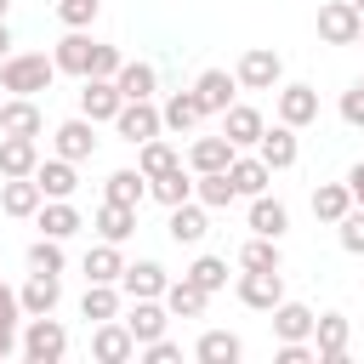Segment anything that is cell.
<instances>
[{
	"instance_id": "cell-16",
	"label": "cell",
	"mask_w": 364,
	"mask_h": 364,
	"mask_svg": "<svg viewBox=\"0 0 364 364\" xmlns=\"http://www.w3.org/2000/svg\"><path fill=\"white\" fill-rule=\"evenodd\" d=\"M279 119H284V125H296V131H301V125H313V119H318V91H313V85H301V80H296V85H279Z\"/></svg>"
},
{
	"instance_id": "cell-54",
	"label": "cell",
	"mask_w": 364,
	"mask_h": 364,
	"mask_svg": "<svg viewBox=\"0 0 364 364\" xmlns=\"http://www.w3.org/2000/svg\"><path fill=\"white\" fill-rule=\"evenodd\" d=\"M6 6H11V0H0V23H6Z\"/></svg>"
},
{
	"instance_id": "cell-55",
	"label": "cell",
	"mask_w": 364,
	"mask_h": 364,
	"mask_svg": "<svg viewBox=\"0 0 364 364\" xmlns=\"http://www.w3.org/2000/svg\"><path fill=\"white\" fill-rule=\"evenodd\" d=\"M353 6H358V11H364V0H353Z\"/></svg>"
},
{
	"instance_id": "cell-15",
	"label": "cell",
	"mask_w": 364,
	"mask_h": 364,
	"mask_svg": "<svg viewBox=\"0 0 364 364\" xmlns=\"http://www.w3.org/2000/svg\"><path fill=\"white\" fill-rule=\"evenodd\" d=\"M262 131H267V119H262V108H250V102H233V108L222 114V136H228L233 148H256Z\"/></svg>"
},
{
	"instance_id": "cell-7",
	"label": "cell",
	"mask_w": 364,
	"mask_h": 364,
	"mask_svg": "<svg viewBox=\"0 0 364 364\" xmlns=\"http://www.w3.org/2000/svg\"><path fill=\"white\" fill-rule=\"evenodd\" d=\"M114 131H119L125 142H148V136H159V131H165V119H159L154 97H136V102H125V108L114 114Z\"/></svg>"
},
{
	"instance_id": "cell-2",
	"label": "cell",
	"mask_w": 364,
	"mask_h": 364,
	"mask_svg": "<svg viewBox=\"0 0 364 364\" xmlns=\"http://www.w3.org/2000/svg\"><path fill=\"white\" fill-rule=\"evenodd\" d=\"M63 353H68V330H63L51 313L23 318V358H28V364H57Z\"/></svg>"
},
{
	"instance_id": "cell-11",
	"label": "cell",
	"mask_w": 364,
	"mask_h": 364,
	"mask_svg": "<svg viewBox=\"0 0 364 364\" xmlns=\"http://www.w3.org/2000/svg\"><path fill=\"white\" fill-rule=\"evenodd\" d=\"M233 91H239V74H228V68H205L193 80V97H199L205 114H228L233 108Z\"/></svg>"
},
{
	"instance_id": "cell-19",
	"label": "cell",
	"mask_w": 364,
	"mask_h": 364,
	"mask_svg": "<svg viewBox=\"0 0 364 364\" xmlns=\"http://www.w3.org/2000/svg\"><path fill=\"white\" fill-rule=\"evenodd\" d=\"M313 324H318V313L307 301H279L273 307V336L279 341H313Z\"/></svg>"
},
{
	"instance_id": "cell-1",
	"label": "cell",
	"mask_w": 364,
	"mask_h": 364,
	"mask_svg": "<svg viewBox=\"0 0 364 364\" xmlns=\"http://www.w3.org/2000/svg\"><path fill=\"white\" fill-rule=\"evenodd\" d=\"M51 80H57V63L46 51H11L0 63V85L11 97H40V91H51Z\"/></svg>"
},
{
	"instance_id": "cell-23",
	"label": "cell",
	"mask_w": 364,
	"mask_h": 364,
	"mask_svg": "<svg viewBox=\"0 0 364 364\" xmlns=\"http://www.w3.org/2000/svg\"><path fill=\"white\" fill-rule=\"evenodd\" d=\"M17 296H23V318H40V313H57L63 284H57V273H28V284Z\"/></svg>"
},
{
	"instance_id": "cell-58",
	"label": "cell",
	"mask_w": 364,
	"mask_h": 364,
	"mask_svg": "<svg viewBox=\"0 0 364 364\" xmlns=\"http://www.w3.org/2000/svg\"><path fill=\"white\" fill-rule=\"evenodd\" d=\"M358 85H364V80H358Z\"/></svg>"
},
{
	"instance_id": "cell-36",
	"label": "cell",
	"mask_w": 364,
	"mask_h": 364,
	"mask_svg": "<svg viewBox=\"0 0 364 364\" xmlns=\"http://www.w3.org/2000/svg\"><path fill=\"white\" fill-rule=\"evenodd\" d=\"M85 222H80V210L68 205V199H46L40 205V233H51V239H74Z\"/></svg>"
},
{
	"instance_id": "cell-3",
	"label": "cell",
	"mask_w": 364,
	"mask_h": 364,
	"mask_svg": "<svg viewBox=\"0 0 364 364\" xmlns=\"http://www.w3.org/2000/svg\"><path fill=\"white\" fill-rule=\"evenodd\" d=\"M358 28H364V11L353 0H324L318 6V40L324 46H358Z\"/></svg>"
},
{
	"instance_id": "cell-5",
	"label": "cell",
	"mask_w": 364,
	"mask_h": 364,
	"mask_svg": "<svg viewBox=\"0 0 364 364\" xmlns=\"http://www.w3.org/2000/svg\"><path fill=\"white\" fill-rule=\"evenodd\" d=\"M142 347H136V336L125 330V318H102L97 330H91V358L97 364H125V358H136Z\"/></svg>"
},
{
	"instance_id": "cell-35",
	"label": "cell",
	"mask_w": 364,
	"mask_h": 364,
	"mask_svg": "<svg viewBox=\"0 0 364 364\" xmlns=\"http://www.w3.org/2000/svg\"><path fill=\"white\" fill-rule=\"evenodd\" d=\"M182 165V154L171 148V142H159V136H148V142H136V171L154 182V176H165V171H176Z\"/></svg>"
},
{
	"instance_id": "cell-4",
	"label": "cell",
	"mask_w": 364,
	"mask_h": 364,
	"mask_svg": "<svg viewBox=\"0 0 364 364\" xmlns=\"http://www.w3.org/2000/svg\"><path fill=\"white\" fill-rule=\"evenodd\" d=\"M284 80V57L273 51V46H250L245 57H239V85L245 91H273Z\"/></svg>"
},
{
	"instance_id": "cell-8",
	"label": "cell",
	"mask_w": 364,
	"mask_h": 364,
	"mask_svg": "<svg viewBox=\"0 0 364 364\" xmlns=\"http://www.w3.org/2000/svg\"><path fill=\"white\" fill-rule=\"evenodd\" d=\"M119 108H125V97H119V85H114V80L91 74V80L80 85V114H85V119H97V125L108 119V125H114V114H119Z\"/></svg>"
},
{
	"instance_id": "cell-31",
	"label": "cell",
	"mask_w": 364,
	"mask_h": 364,
	"mask_svg": "<svg viewBox=\"0 0 364 364\" xmlns=\"http://www.w3.org/2000/svg\"><path fill=\"white\" fill-rule=\"evenodd\" d=\"M233 154H239V148H233L228 136H199V142L188 148V165H193V176H199V171H228Z\"/></svg>"
},
{
	"instance_id": "cell-20",
	"label": "cell",
	"mask_w": 364,
	"mask_h": 364,
	"mask_svg": "<svg viewBox=\"0 0 364 364\" xmlns=\"http://www.w3.org/2000/svg\"><path fill=\"white\" fill-rule=\"evenodd\" d=\"M228 176H233V188H239V199H256V193H267V182H273V165L262 159V154H233V165H228Z\"/></svg>"
},
{
	"instance_id": "cell-45",
	"label": "cell",
	"mask_w": 364,
	"mask_h": 364,
	"mask_svg": "<svg viewBox=\"0 0 364 364\" xmlns=\"http://www.w3.org/2000/svg\"><path fill=\"white\" fill-rule=\"evenodd\" d=\"M97 11H102L97 0H57V17H63V28H85Z\"/></svg>"
},
{
	"instance_id": "cell-14",
	"label": "cell",
	"mask_w": 364,
	"mask_h": 364,
	"mask_svg": "<svg viewBox=\"0 0 364 364\" xmlns=\"http://www.w3.org/2000/svg\"><path fill=\"white\" fill-rule=\"evenodd\" d=\"M347 336H353V324H347L341 313H318V324H313L318 364H347Z\"/></svg>"
},
{
	"instance_id": "cell-29",
	"label": "cell",
	"mask_w": 364,
	"mask_h": 364,
	"mask_svg": "<svg viewBox=\"0 0 364 364\" xmlns=\"http://www.w3.org/2000/svg\"><path fill=\"white\" fill-rule=\"evenodd\" d=\"M193 199H199L205 210H228V205L239 199V188H233L228 171H199V176H193Z\"/></svg>"
},
{
	"instance_id": "cell-27",
	"label": "cell",
	"mask_w": 364,
	"mask_h": 364,
	"mask_svg": "<svg viewBox=\"0 0 364 364\" xmlns=\"http://www.w3.org/2000/svg\"><path fill=\"white\" fill-rule=\"evenodd\" d=\"M40 142L34 136H0V176H34Z\"/></svg>"
},
{
	"instance_id": "cell-13",
	"label": "cell",
	"mask_w": 364,
	"mask_h": 364,
	"mask_svg": "<svg viewBox=\"0 0 364 364\" xmlns=\"http://www.w3.org/2000/svg\"><path fill=\"white\" fill-rule=\"evenodd\" d=\"M46 205V188L34 176H0V210L6 216H40Z\"/></svg>"
},
{
	"instance_id": "cell-48",
	"label": "cell",
	"mask_w": 364,
	"mask_h": 364,
	"mask_svg": "<svg viewBox=\"0 0 364 364\" xmlns=\"http://www.w3.org/2000/svg\"><path fill=\"white\" fill-rule=\"evenodd\" d=\"M341 119L364 131V85H353V91H341Z\"/></svg>"
},
{
	"instance_id": "cell-40",
	"label": "cell",
	"mask_w": 364,
	"mask_h": 364,
	"mask_svg": "<svg viewBox=\"0 0 364 364\" xmlns=\"http://www.w3.org/2000/svg\"><path fill=\"white\" fill-rule=\"evenodd\" d=\"M102 199H114V205H142V199H148V176H142V171H114V176L102 182Z\"/></svg>"
},
{
	"instance_id": "cell-12",
	"label": "cell",
	"mask_w": 364,
	"mask_h": 364,
	"mask_svg": "<svg viewBox=\"0 0 364 364\" xmlns=\"http://www.w3.org/2000/svg\"><path fill=\"white\" fill-rule=\"evenodd\" d=\"M51 142H57V154H63V159H74V165H80V159H91V154H97V119H85V114H80V119H63V125L51 131Z\"/></svg>"
},
{
	"instance_id": "cell-10",
	"label": "cell",
	"mask_w": 364,
	"mask_h": 364,
	"mask_svg": "<svg viewBox=\"0 0 364 364\" xmlns=\"http://www.w3.org/2000/svg\"><path fill=\"white\" fill-rule=\"evenodd\" d=\"M165 324H171V307H165L159 296H136V301H131V313H125V330L136 336V347H142V341H159V336H165Z\"/></svg>"
},
{
	"instance_id": "cell-53",
	"label": "cell",
	"mask_w": 364,
	"mask_h": 364,
	"mask_svg": "<svg viewBox=\"0 0 364 364\" xmlns=\"http://www.w3.org/2000/svg\"><path fill=\"white\" fill-rule=\"evenodd\" d=\"M6 57H11V28L0 23V63H6Z\"/></svg>"
},
{
	"instance_id": "cell-42",
	"label": "cell",
	"mask_w": 364,
	"mask_h": 364,
	"mask_svg": "<svg viewBox=\"0 0 364 364\" xmlns=\"http://www.w3.org/2000/svg\"><path fill=\"white\" fill-rule=\"evenodd\" d=\"M28 273H63V239L40 233V239L28 245Z\"/></svg>"
},
{
	"instance_id": "cell-49",
	"label": "cell",
	"mask_w": 364,
	"mask_h": 364,
	"mask_svg": "<svg viewBox=\"0 0 364 364\" xmlns=\"http://www.w3.org/2000/svg\"><path fill=\"white\" fill-rule=\"evenodd\" d=\"M119 63H125V57H119L114 46H102V40H97V63H91V74H102V80H114V74H119Z\"/></svg>"
},
{
	"instance_id": "cell-18",
	"label": "cell",
	"mask_w": 364,
	"mask_h": 364,
	"mask_svg": "<svg viewBox=\"0 0 364 364\" xmlns=\"http://www.w3.org/2000/svg\"><path fill=\"white\" fill-rule=\"evenodd\" d=\"M34 182L46 188V199H74V188H80V171H74V159L51 154V159H40V165H34Z\"/></svg>"
},
{
	"instance_id": "cell-9",
	"label": "cell",
	"mask_w": 364,
	"mask_h": 364,
	"mask_svg": "<svg viewBox=\"0 0 364 364\" xmlns=\"http://www.w3.org/2000/svg\"><path fill=\"white\" fill-rule=\"evenodd\" d=\"M239 301L245 307H256V313H273L279 301H284V273L273 267V273H239Z\"/></svg>"
},
{
	"instance_id": "cell-37",
	"label": "cell",
	"mask_w": 364,
	"mask_h": 364,
	"mask_svg": "<svg viewBox=\"0 0 364 364\" xmlns=\"http://www.w3.org/2000/svg\"><path fill=\"white\" fill-rule=\"evenodd\" d=\"M119 273H125V256H119V245H91L85 250V279H97V284H119Z\"/></svg>"
},
{
	"instance_id": "cell-30",
	"label": "cell",
	"mask_w": 364,
	"mask_h": 364,
	"mask_svg": "<svg viewBox=\"0 0 364 364\" xmlns=\"http://www.w3.org/2000/svg\"><path fill=\"white\" fill-rule=\"evenodd\" d=\"M284 228H290V210H284V199H267V193H256V199H250V233H262V239H284Z\"/></svg>"
},
{
	"instance_id": "cell-22",
	"label": "cell",
	"mask_w": 364,
	"mask_h": 364,
	"mask_svg": "<svg viewBox=\"0 0 364 364\" xmlns=\"http://www.w3.org/2000/svg\"><path fill=\"white\" fill-rule=\"evenodd\" d=\"M165 284H171V273L159 267V262H125V273H119V290L136 301V296H165Z\"/></svg>"
},
{
	"instance_id": "cell-51",
	"label": "cell",
	"mask_w": 364,
	"mask_h": 364,
	"mask_svg": "<svg viewBox=\"0 0 364 364\" xmlns=\"http://www.w3.org/2000/svg\"><path fill=\"white\" fill-rule=\"evenodd\" d=\"M23 341H17V324H0V358H11Z\"/></svg>"
},
{
	"instance_id": "cell-28",
	"label": "cell",
	"mask_w": 364,
	"mask_h": 364,
	"mask_svg": "<svg viewBox=\"0 0 364 364\" xmlns=\"http://www.w3.org/2000/svg\"><path fill=\"white\" fill-rule=\"evenodd\" d=\"M159 119H165V131L188 136V131L205 119V108H199V97H193V91H171V97H165V108H159Z\"/></svg>"
},
{
	"instance_id": "cell-43",
	"label": "cell",
	"mask_w": 364,
	"mask_h": 364,
	"mask_svg": "<svg viewBox=\"0 0 364 364\" xmlns=\"http://www.w3.org/2000/svg\"><path fill=\"white\" fill-rule=\"evenodd\" d=\"M188 279H193L199 290H210V296H216V290L228 284V262H222V256H193V267H188Z\"/></svg>"
},
{
	"instance_id": "cell-33",
	"label": "cell",
	"mask_w": 364,
	"mask_h": 364,
	"mask_svg": "<svg viewBox=\"0 0 364 364\" xmlns=\"http://www.w3.org/2000/svg\"><path fill=\"white\" fill-rule=\"evenodd\" d=\"M119 284H97V279H85V296H80V313L91 318V324H102V318H119Z\"/></svg>"
},
{
	"instance_id": "cell-26",
	"label": "cell",
	"mask_w": 364,
	"mask_h": 364,
	"mask_svg": "<svg viewBox=\"0 0 364 364\" xmlns=\"http://www.w3.org/2000/svg\"><path fill=\"white\" fill-rule=\"evenodd\" d=\"M159 301L171 307V318H199V313H205V301H210V290H199V284L182 273V279H171V284H165V296H159Z\"/></svg>"
},
{
	"instance_id": "cell-24",
	"label": "cell",
	"mask_w": 364,
	"mask_h": 364,
	"mask_svg": "<svg viewBox=\"0 0 364 364\" xmlns=\"http://www.w3.org/2000/svg\"><path fill=\"white\" fill-rule=\"evenodd\" d=\"M40 131H46V119H40L34 97H11V102H0V136H40Z\"/></svg>"
},
{
	"instance_id": "cell-41",
	"label": "cell",
	"mask_w": 364,
	"mask_h": 364,
	"mask_svg": "<svg viewBox=\"0 0 364 364\" xmlns=\"http://www.w3.org/2000/svg\"><path fill=\"white\" fill-rule=\"evenodd\" d=\"M239 267H250V273H273V267H284V256H279V239H250L245 250H239Z\"/></svg>"
},
{
	"instance_id": "cell-6",
	"label": "cell",
	"mask_w": 364,
	"mask_h": 364,
	"mask_svg": "<svg viewBox=\"0 0 364 364\" xmlns=\"http://www.w3.org/2000/svg\"><path fill=\"white\" fill-rule=\"evenodd\" d=\"M51 63H57V74H74V80H91V63H97V40H91L85 28H68V34L57 40V51H51Z\"/></svg>"
},
{
	"instance_id": "cell-32",
	"label": "cell",
	"mask_w": 364,
	"mask_h": 364,
	"mask_svg": "<svg viewBox=\"0 0 364 364\" xmlns=\"http://www.w3.org/2000/svg\"><path fill=\"white\" fill-rule=\"evenodd\" d=\"M347 210H353V188H347V182H318V188H313V216H318V222L336 228Z\"/></svg>"
},
{
	"instance_id": "cell-44",
	"label": "cell",
	"mask_w": 364,
	"mask_h": 364,
	"mask_svg": "<svg viewBox=\"0 0 364 364\" xmlns=\"http://www.w3.org/2000/svg\"><path fill=\"white\" fill-rule=\"evenodd\" d=\"M336 239H341L347 256H364V205H353V210L336 222Z\"/></svg>"
},
{
	"instance_id": "cell-34",
	"label": "cell",
	"mask_w": 364,
	"mask_h": 364,
	"mask_svg": "<svg viewBox=\"0 0 364 364\" xmlns=\"http://www.w3.org/2000/svg\"><path fill=\"white\" fill-rule=\"evenodd\" d=\"M239 353H245V341H239L233 330H205L199 347H193L199 364H239Z\"/></svg>"
},
{
	"instance_id": "cell-39",
	"label": "cell",
	"mask_w": 364,
	"mask_h": 364,
	"mask_svg": "<svg viewBox=\"0 0 364 364\" xmlns=\"http://www.w3.org/2000/svg\"><path fill=\"white\" fill-rule=\"evenodd\" d=\"M148 199H159L165 210H171V205H188V199H193V176L176 165V171H165V176L148 182Z\"/></svg>"
},
{
	"instance_id": "cell-59",
	"label": "cell",
	"mask_w": 364,
	"mask_h": 364,
	"mask_svg": "<svg viewBox=\"0 0 364 364\" xmlns=\"http://www.w3.org/2000/svg\"><path fill=\"white\" fill-rule=\"evenodd\" d=\"M0 91H6V85H0Z\"/></svg>"
},
{
	"instance_id": "cell-52",
	"label": "cell",
	"mask_w": 364,
	"mask_h": 364,
	"mask_svg": "<svg viewBox=\"0 0 364 364\" xmlns=\"http://www.w3.org/2000/svg\"><path fill=\"white\" fill-rule=\"evenodd\" d=\"M347 188H353V205H364V159L347 171Z\"/></svg>"
},
{
	"instance_id": "cell-47",
	"label": "cell",
	"mask_w": 364,
	"mask_h": 364,
	"mask_svg": "<svg viewBox=\"0 0 364 364\" xmlns=\"http://www.w3.org/2000/svg\"><path fill=\"white\" fill-rule=\"evenodd\" d=\"M142 358H148V364H176V358H182V347L159 336V341H142Z\"/></svg>"
},
{
	"instance_id": "cell-57",
	"label": "cell",
	"mask_w": 364,
	"mask_h": 364,
	"mask_svg": "<svg viewBox=\"0 0 364 364\" xmlns=\"http://www.w3.org/2000/svg\"><path fill=\"white\" fill-rule=\"evenodd\" d=\"M97 6H102V0H97Z\"/></svg>"
},
{
	"instance_id": "cell-50",
	"label": "cell",
	"mask_w": 364,
	"mask_h": 364,
	"mask_svg": "<svg viewBox=\"0 0 364 364\" xmlns=\"http://www.w3.org/2000/svg\"><path fill=\"white\" fill-rule=\"evenodd\" d=\"M0 324H23V296L11 284H0Z\"/></svg>"
},
{
	"instance_id": "cell-46",
	"label": "cell",
	"mask_w": 364,
	"mask_h": 364,
	"mask_svg": "<svg viewBox=\"0 0 364 364\" xmlns=\"http://www.w3.org/2000/svg\"><path fill=\"white\" fill-rule=\"evenodd\" d=\"M273 358H279V364H318V347H307V341H279Z\"/></svg>"
},
{
	"instance_id": "cell-56",
	"label": "cell",
	"mask_w": 364,
	"mask_h": 364,
	"mask_svg": "<svg viewBox=\"0 0 364 364\" xmlns=\"http://www.w3.org/2000/svg\"><path fill=\"white\" fill-rule=\"evenodd\" d=\"M358 46H364V28H358Z\"/></svg>"
},
{
	"instance_id": "cell-38",
	"label": "cell",
	"mask_w": 364,
	"mask_h": 364,
	"mask_svg": "<svg viewBox=\"0 0 364 364\" xmlns=\"http://www.w3.org/2000/svg\"><path fill=\"white\" fill-rule=\"evenodd\" d=\"M114 85H119V97H125V102H136V97H154L159 74H154V63H119Z\"/></svg>"
},
{
	"instance_id": "cell-25",
	"label": "cell",
	"mask_w": 364,
	"mask_h": 364,
	"mask_svg": "<svg viewBox=\"0 0 364 364\" xmlns=\"http://www.w3.org/2000/svg\"><path fill=\"white\" fill-rule=\"evenodd\" d=\"M91 228H97L108 245H125V239L136 233V205H114V199H102V210L91 216Z\"/></svg>"
},
{
	"instance_id": "cell-21",
	"label": "cell",
	"mask_w": 364,
	"mask_h": 364,
	"mask_svg": "<svg viewBox=\"0 0 364 364\" xmlns=\"http://www.w3.org/2000/svg\"><path fill=\"white\" fill-rule=\"evenodd\" d=\"M165 233H171V245H199V239L210 233V222H205V205H199V199H188V205H171V222H165Z\"/></svg>"
},
{
	"instance_id": "cell-17",
	"label": "cell",
	"mask_w": 364,
	"mask_h": 364,
	"mask_svg": "<svg viewBox=\"0 0 364 364\" xmlns=\"http://www.w3.org/2000/svg\"><path fill=\"white\" fill-rule=\"evenodd\" d=\"M256 154H262L273 171H290V165H296V154H301L296 125H284V119H279V125H267V131H262V142H256Z\"/></svg>"
}]
</instances>
